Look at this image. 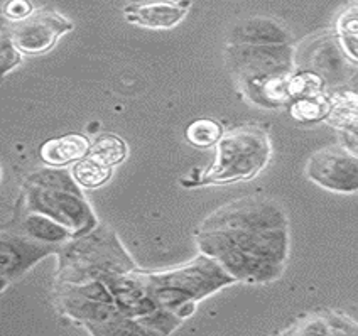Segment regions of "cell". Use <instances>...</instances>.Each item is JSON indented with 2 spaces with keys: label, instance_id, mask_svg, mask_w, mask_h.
<instances>
[{
  "label": "cell",
  "instance_id": "cell-2",
  "mask_svg": "<svg viewBox=\"0 0 358 336\" xmlns=\"http://www.w3.org/2000/svg\"><path fill=\"white\" fill-rule=\"evenodd\" d=\"M136 274L154 305L174 311L181 319L194 313L199 299L237 282L215 258L205 254L176 269L161 272L136 270Z\"/></svg>",
  "mask_w": 358,
  "mask_h": 336
},
{
  "label": "cell",
  "instance_id": "cell-9",
  "mask_svg": "<svg viewBox=\"0 0 358 336\" xmlns=\"http://www.w3.org/2000/svg\"><path fill=\"white\" fill-rule=\"evenodd\" d=\"M59 247L46 244V242L36 240L29 235L12 230L2 232V240H0V282H2V291L9 282L14 281L27 272L36 262L44 258L46 255L58 252Z\"/></svg>",
  "mask_w": 358,
  "mask_h": 336
},
{
  "label": "cell",
  "instance_id": "cell-23",
  "mask_svg": "<svg viewBox=\"0 0 358 336\" xmlns=\"http://www.w3.org/2000/svg\"><path fill=\"white\" fill-rule=\"evenodd\" d=\"M341 144L358 156V113L348 120L343 127H340Z\"/></svg>",
  "mask_w": 358,
  "mask_h": 336
},
{
  "label": "cell",
  "instance_id": "cell-7",
  "mask_svg": "<svg viewBox=\"0 0 358 336\" xmlns=\"http://www.w3.org/2000/svg\"><path fill=\"white\" fill-rule=\"evenodd\" d=\"M306 176L320 188L333 193L358 191V156L345 145H328L313 154L306 163Z\"/></svg>",
  "mask_w": 358,
  "mask_h": 336
},
{
  "label": "cell",
  "instance_id": "cell-13",
  "mask_svg": "<svg viewBox=\"0 0 358 336\" xmlns=\"http://www.w3.org/2000/svg\"><path fill=\"white\" fill-rule=\"evenodd\" d=\"M284 335H358V323L341 313H315L301 319Z\"/></svg>",
  "mask_w": 358,
  "mask_h": 336
},
{
  "label": "cell",
  "instance_id": "cell-20",
  "mask_svg": "<svg viewBox=\"0 0 358 336\" xmlns=\"http://www.w3.org/2000/svg\"><path fill=\"white\" fill-rule=\"evenodd\" d=\"M287 88L292 100L313 98L324 93V80L315 71H299L289 78Z\"/></svg>",
  "mask_w": 358,
  "mask_h": 336
},
{
  "label": "cell",
  "instance_id": "cell-3",
  "mask_svg": "<svg viewBox=\"0 0 358 336\" xmlns=\"http://www.w3.org/2000/svg\"><path fill=\"white\" fill-rule=\"evenodd\" d=\"M22 205L26 212H36L66 226L73 237L92 232L96 218L80 184L59 169H39L24 183Z\"/></svg>",
  "mask_w": 358,
  "mask_h": 336
},
{
  "label": "cell",
  "instance_id": "cell-11",
  "mask_svg": "<svg viewBox=\"0 0 358 336\" xmlns=\"http://www.w3.org/2000/svg\"><path fill=\"white\" fill-rule=\"evenodd\" d=\"M291 32L275 19L252 15L231 26L229 44H291Z\"/></svg>",
  "mask_w": 358,
  "mask_h": 336
},
{
  "label": "cell",
  "instance_id": "cell-6",
  "mask_svg": "<svg viewBox=\"0 0 358 336\" xmlns=\"http://www.w3.org/2000/svg\"><path fill=\"white\" fill-rule=\"evenodd\" d=\"M227 63L240 83L294 73L291 44H229Z\"/></svg>",
  "mask_w": 358,
  "mask_h": 336
},
{
  "label": "cell",
  "instance_id": "cell-5",
  "mask_svg": "<svg viewBox=\"0 0 358 336\" xmlns=\"http://www.w3.org/2000/svg\"><path fill=\"white\" fill-rule=\"evenodd\" d=\"M272 144L267 132L257 125H242L223 133L217 144V157L199 174L193 186L229 184L249 181L267 168Z\"/></svg>",
  "mask_w": 358,
  "mask_h": 336
},
{
  "label": "cell",
  "instance_id": "cell-1",
  "mask_svg": "<svg viewBox=\"0 0 358 336\" xmlns=\"http://www.w3.org/2000/svg\"><path fill=\"white\" fill-rule=\"evenodd\" d=\"M196 242L199 252L247 284L279 279L291 252L287 214L267 196L238 198L215 210L198 226Z\"/></svg>",
  "mask_w": 358,
  "mask_h": 336
},
{
  "label": "cell",
  "instance_id": "cell-12",
  "mask_svg": "<svg viewBox=\"0 0 358 336\" xmlns=\"http://www.w3.org/2000/svg\"><path fill=\"white\" fill-rule=\"evenodd\" d=\"M90 145H92V143L85 136L68 133V136L46 140L41 145L39 156L44 164L59 168V166L78 163L83 157H87L90 154Z\"/></svg>",
  "mask_w": 358,
  "mask_h": 336
},
{
  "label": "cell",
  "instance_id": "cell-17",
  "mask_svg": "<svg viewBox=\"0 0 358 336\" xmlns=\"http://www.w3.org/2000/svg\"><path fill=\"white\" fill-rule=\"evenodd\" d=\"M73 177H75L76 183L81 188L95 189L103 186L105 183H108L110 177H112V168L96 161L95 157L87 156L75 164V168H73Z\"/></svg>",
  "mask_w": 358,
  "mask_h": 336
},
{
  "label": "cell",
  "instance_id": "cell-14",
  "mask_svg": "<svg viewBox=\"0 0 358 336\" xmlns=\"http://www.w3.org/2000/svg\"><path fill=\"white\" fill-rule=\"evenodd\" d=\"M15 230L19 232L29 235V237L36 238V240L46 242V244L52 245H64L66 242H70L73 233L66 226L58 224L52 218L46 217V214H41L36 212H26L22 217L19 218L17 224L14 225Z\"/></svg>",
  "mask_w": 358,
  "mask_h": 336
},
{
  "label": "cell",
  "instance_id": "cell-21",
  "mask_svg": "<svg viewBox=\"0 0 358 336\" xmlns=\"http://www.w3.org/2000/svg\"><path fill=\"white\" fill-rule=\"evenodd\" d=\"M22 61V52L15 46L12 38L7 32H2V43H0V68L2 76H6L10 70H14Z\"/></svg>",
  "mask_w": 358,
  "mask_h": 336
},
{
  "label": "cell",
  "instance_id": "cell-19",
  "mask_svg": "<svg viewBox=\"0 0 358 336\" xmlns=\"http://www.w3.org/2000/svg\"><path fill=\"white\" fill-rule=\"evenodd\" d=\"M222 136V125L211 119L193 120L186 129V140L198 149H208L211 145H217Z\"/></svg>",
  "mask_w": 358,
  "mask_h": 336
},
{
  "label": "cell",
  "instance_id": "cell-16",
  "mask_svg": "<svg viewBox=\"0 0 358 336\" xmlns=\"http://www.w3.org/2000/svg\"><path fill=\"white\" fill-rule=\"evenodd\" d=\"M88 156L113 168V166L124 163L125 157H127V144L124 139L113 136V133H101V136L95 137V140L90 145Z\"/></svg>",
  "mask_w": 358,
  "mask_h": 336
},
{
  "label": "cell",
  "instance_id": "cell-22",
  "mask_svg": "<svg viewBox=\"0 0 358 336\" xmlns=\"http://www.w3.org/2000/svg\"><path fill=\"white\" fill-rule=\"evenodd\" d=\"M2 12L7 21L17 24L26 21L27 17L34 14V6L31 3V0H7L3 3Z\"/></svg>",
  "mask_w": 358,
  "mask_h": 336
},
{
  "label": "cell",
  "instance_id": "cell-4",
  "mask_svg": "<svg viewBox=\"0 0 358 336\" xmlns=\"http://www.w3.org/2000/svg\"><path fill=\"white\" fill-rule=\"evenodd\" d=\"M58 281L61 284H87L137 270L119 238L107 226H95L76 240L59 247Z\"/></svg>",
  "mask_w": 358,
  "mask_h": 336
},
{
  "label": "cell",
  "instance_id": "cell-8",
  "mask_svg": "<svg viewBox=\"0 0 358 336\" xmlns=\"http://www.w3.org/2000/svg\"><path fill=\"white\" fill-rule=\"evenodd\" d=\"M73 22L58 12H34L26 21L14 24L10 38L22 54H44L59 41L61 36L73 31Z\"/></svg>",
  "mask_w": 358,
  "mask_h": 336
},
{
  "label": "cell",
  "instance_id": "cell-18",
  "mask_svg": "<svg viewBox=\"0 0 358 336\" xmlns=\"http://www.w3.org/2000/svg\"><path fill=\"white\" fill-rule=\"evenodd\" d=\"M291 117L298 122H320V120L328 119L331 112V96L320 95L313 98H298L292 100L289 105Z\"/></svg>",
  "mask_w": 358,
  "mask_h": 336
},
{
  "label": "cell",
  "instance_id": "cell-10",
  "mask_svg": "<svg viewBox=\"0 0 358 336\" xmlns=\"http://www.w3.org/2000/svg\"><path fill=\"white\" fill-rule=\"evenodd\" d=\"M189 0H152L130 3L124 7V15L130 24L148 29H173L186 17Z\"/></svg>",
  "mask_w": 358,
  "mask_h": 336
},
{
  "label": "cell",
  "instance_id": "cell-15",
  "mask_svg": "<svg viewBox=\"0 0 358 336\" xmlns=\"http://www.w3.org/2000/svg\"><path fill=\"white\" fill-rule=\"evenodd\" d=\"M336 39L343 54L358 63V2L350 3L336 19Z\"/></svg>",
  "mask_w": 358,
  "mask_h": 336
}]
</instances>
